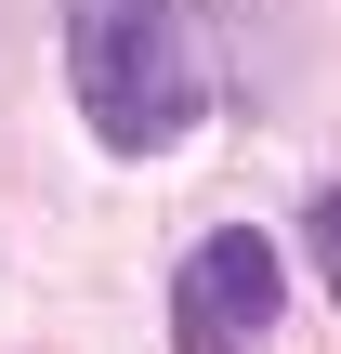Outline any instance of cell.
I'll return each instance as SVG.
<instances>
[{"label":"cell","instance_id":"cell-2","mask_svg":"<svg viewBox=\"0 0 341 354\" xmlns=\"http://www.w3.org/2000/svg\"><path fill=\"white\" fill-rule=\"evenodd\" d=\"M263 315H276V236H250V223L197 236L184 289H171V354H237L263 342Z\"/></svg>","mask_w":341,"mask_h":354},{"label":"cell","instance_id":"cell-1","mask_svg":"<svg viewBox=\"0 0 341 354\" xmlns=\"http://www.w3.org/2000/svg\"><path fill=\"white\" fill-rule=\"evenodd\" d=\"M66 79L118 158H171L210 118V26L197 0H66Z\"/></svg>","mask_w":341,"mask_h":354},{"label":"cell","instance_id":"cell-3","mask_svg":"<svg viewBox=\"0 0 341 354\" xmlns=\"http://www.w3.org/2000/svg\"><path fill=\"white\" fill-rule=\"evenodd\" d=\"M315 263H329V289H341V184L315 197Z\"/></svg>","mask_w":341,"mask_h":354}]
</instances>
